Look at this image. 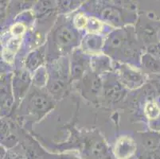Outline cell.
Returning a JSON list of instances; mask_svg holds the SVG:
<instances>
[{
  "instance_id": "12",
  "label": "cell",
  "mask_w": 160,
  "mask_h": 159,
  "mask_svg": "<svg viewBox=\"0 0 160 159\" xmlns=\"http://www.w3.org/2000/svg\"><path fill=\"white\" fill-rule=\"evenodd\" d=\"M84 72V66L81 63H74L72 68V77L73 79H78L81 77Z\"/></svg>"
},
{
  "instance_id": "13",
  "label": "cell",
  "mask_w": 160,
  "mask_h": 159,
  "mask_svg": "<svg viewBox=\"0 0 160 159\" xmlns=\"http://www.w3.org/2000/svg\"><path fill=\"white\" fill-rule=\"evenodd\" d=\"M75 22L78 28H83V27H84V26L86 25L87 21H86V18H85V17L79 15L76 17Z\"/></svg>"
},
{
  "instance_id": "14",
  "label": "cell",
  "mask_w": 160,
  "mask_h": 159,
  "mask_svg": "<svg viewBox=\"0 0 160 159\" xmlns=\"http://www.w3.org/2000/svg\"><path fill=\"white\" fill-rule=\"evenodd\" d=\"M23 31H24V26L22 24H17L13 26L12 32L14 34H22L23 33Z\"/></svg>"
},
{
  "instance_id": "11",
  "label": "cell",
  "mask_w": 160,
  "mask_h": 159,
  "mask_svg": "<svg viewBox=\"0 0 160 159\" xmlns=\"http://www.w3.org/2000/svg\"><path fill=\"white\" fill-rule=\"evenodd\" d=\"M159 112V108L155 103H151L147 105L146 113L149 119H155L156 117H158Z\"/></svg>"
},
{
  "instance_id": "9",
  "label": "cell",
  "mask_w": 160,
  "mask_h": 159,
  "mask_svg": "<svg viewBox=\"0 0 160 159\" xmlns=\"http://www.w3.org/2000/svg\"><path fill=\"white\" fill-rule=\"evenodd\" d=\"M90 151H91L92 154L94 157H100L101 155L104 154L106 150L104 144L103 143L102 141L96 140L93 142V143L91 145V150Z\"/></svg>"
},
{
  "instance_id": "7",
  "label": "cell",
  "mask_w": 160,
  "mask_h": 159,
  "mask_svg": "<svg viewBox=\"0 0 160 159\" xmlns=\"http://www.w3.org/2000/svg\"><path fill=\"white\" fill-rule=\"evenodd\" d=\"M123 94V90L119 84H114L108 87L105 91L106 97L111 100H117L120 98Z\"/></svg>"
},
{
  "instance_id": "1",
  "label": "cell",
  "mask_w": 160,
  "mask_h": 159,
  "mask_svg": "<svg viewBox=\"0 0 160 159\" xmlns=\"http://www.w3.org/2000/svg\"><path fill=\"white\" fill-rule=\"evenodd\" d=\"M136 147L133 140L123 137L117 141L115 147V154L119 159H127L136 151Z\"/></svg>"
},
{
  "instance_id": "8",
  "label": "cell",
  "mask_w": 160,
  "mask_h": 159,
  "mask_svg": "<svg viewBox=\"0 0 160 159\" xmlns=\"http://www.w3.org/2000/svg\"><path fill=\"white\" fill-rule=\"evenodd\" d=\"M123 78L126 82L129 84H139L142 82V76L139 72H134L132 70H126L123 72Z\"/></svg>"
},
{
  "instance_id": "6",
  "label": "cell",
  "mask_w": 160,
  "mask_h": 159,
  "mask_svg": "<svg viewBox=\"0 0 160 159\" xmlns=\"http://www.w3.org/2000/svg\"><path fill=\"white\" fill-rule=\"evenodd\" d=\"M65 88V83L63 80L59 78L52 80L49 84V89L52 94L58 96V95L62 93L63 90Z\"/></svg>"
},
{
  "instance_id": "4",
  "label": "cell",
  "mask_w": 160,
  "mask_h": 159,
  "mask_svg": "<svg viewBox=\"0 0 160 159\" xmlns=\"http://www.w3.org/2000/svg\"><path fill=\"white\" fill-rule=\"evenodd\" d=\"M42 60L43 57L42 52L37 50L29 55L27 59V65L30 69H35L42 62Z\"/></svg>"
},
{
  "instance_id": "5",
  "label": "cell",
  "mask_w": 160,
  "mask_h": 159,
  "mask_svg": "<svg viewBox=\"0 0 160 159\" xmlns=\"http://www.w3.org/2000/svg\"><path fill=\"white\" fill-rule=\"evenodd\" d=\"M102 17L113 22H120L121 14L117 9L108 7L103 10Z\"/></svg>"
},
{
  "instance_id": "2",
  "label": "cell",
  "mask_w": 160,
  "mask_h": 159,
  "mask_svg": "<svg viewBox=\"0 0 160 159\" xmlns=\"http://www.w3.org/2000/svg\"><path fill=\"white\" fill-rule=\"evenodd\" d=\"M76 38L75 33L69 27L63 26L58 30L56 33V40L60 45L68 46Z\"/></svg>"
},
{
  "instance_id": "3",
  "label": "cell",
  "mask_w": 160,
  "mask_h": 159,
  "mask_svg": "<svg viewBox=\"0 0 160 159\" xmlns=\"http://www.w3.org/2000/svg\"><path fill=\"white\" fill-rule=\"evenodd\" d=\"M49 100L42 95H35L30 100V107L33 112H46L49 107Z\"/></svg>"
},
{
  "instance_id": "10",
  "label": "cell",
  "mask_w": 160,
  "mask_h": 159,
  "mask_svg": "<svg viewBox=\"0 0 160 159\" xmlns=\"http://www.w3.org/2000/svg\"><path fill=\"white\" fill-rule=\"evenodd\" d=\"M85 42H86L88 49H91V50L100 49L101 45H102V42H101L100 37H95V36H89Z\"/></svg>"
}]
</instances>
